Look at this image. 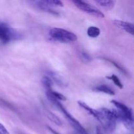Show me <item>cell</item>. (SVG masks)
Segmentation results:
<instances>
[{"instance_id":"obj_1","label":"cell","mask_w":134,"mask_h":134,"mask_svg":"<svg viewBox=\"0 0 134 134\" xmlns=\"http://www.w3.org/2000/svg\"><path fill=\"white\" fill-rule=\"evenodd\" d=\"M99 122L103 126V129L109 133H112L116 129V119L112 110L102 108L99 110Z\"/></svg>"},{"instance_id":"obj_2","label":"cell","mask_w":134,"mask_h":134,"mask_svg":"<svg viewBox=\"0 0 134 134\" xmlns=\"http://www.w3.org/2000/svg\"><path fill=\"white\" fill-rule=\"evenodd\" d=\"M47 98L49 99L50 102H52V103L55 105L63 113V114L64 115L65 117L68 120L69 122L70 123V124L71 125V126L77 131V132L79 134H88L87 132V131L85 130V128H84L82 126V124L77 120V119H75L68 111H67L66 109L63 106V105L60 103V102L57 101L56 99H54V98H51V96H47Z\"/></svg>"},{"instance_id":"obj_3","label":"cell","mask_w":134,"mask_h":134,"mask_svg":"<svg viewBox=\"0 0 134 134\" xmlns=\"http://www.w3.org/2000/svg\"><path fill=\"white\" fill-rule=\"evenodd\" d=\"M49 36L52 39L60 43H70L77 40V35L70 31L59 27H54L49 31Z\"/></svg>"},{"instance_id":"obj_4","label":"cell","mask_w":134,"mask_h":134,"mask_svg":"<svg viewBox=\"0 0 134 134\" xmlns=\"http://www.w3.org/2000/svg\"><path fill=\"white\" fill-rule=\"evenodd\" d=\"M22 35L7 24L0 22V41L3 43H8L12 41L20 39Z\"/></svg>"},{"instance_id":"obj_5","label":"cell","mask_w":134,"mask_h":134,"mask_svg":"<svg viewBox=\"0 0 134 134\" xmlns=\"http://www.w3.org/2000/svg\"><path fill=\"white\" fill-rule=\"evenodd\" d=\"M72 2L79 9L87 13V14L94 16L96 17H98V18H104L105 17L104 14L99 9L88 3L85 2L84 1H80V0H74Z\"/></svg>"},{"instance_id":"obj_6","label":"cell","mask_w":134,"mask_h":134,"mask_svg":"<svg viewBox=\"0 0 134 134\" xmlns=\"http://www.w3.org/2000/svg\"><path fill=\"white\" fill-rule=\"evenodd\" d=\"M111 102L115 106V107H116V109H118L119 111H120V112L122 113L123 114H124V115H125L129 119L133 120V113H132V109H130L129 107H127L125 104L121 103V102H118V101L112 100Z\"/></svg>"},{"instance_id":"obj_7","label":"cell","mask_w":134,"mask_h":134,"mask_svg":"<svg viewBox=\"0 0 134 134\" xmlns=\"http://www.w3.org/2000/svg\"><path fill=\"white\" fill-rule=\"evenodd\" d=\"M113 23L119 28L124 30L126 32L131 34L132 35H133L134 28L133 24L126 22V21L120 20H113Z\"/></svg>"},{"instance_id":"obj_8","label":"cell","mask_w":134,"mask_h":134,"mask_svg":"<svg viewBox=\"0 0 134 134\" xmlns=\"http://www.w3.org/2000/svg\"><path fill=\"white\" fill-rule=\"evenodd\" d=\"M47 73H48V77L51 79V80L56 82V85H58V86H61V87H67L68 86V82L66 81V79L59 74H58L57 73L48 71Z\"/></svg>"},{"instance_id":"obj_9","label":"cell","mask_w":134,"mask_h":134,"mask_svg":"<svg viewBox=\"0 0 134 134\" xmlns=\"http://www.w3.org/2000/svg\"><path fill=\"white\" fill-rule=\"evenodd\" d=\"M34 3L35 5V6H36L38 9L43 10V11L47 12V13L54 14V15H58L59 14L58 12L55 10L52 7H51L47 5L43 1H34Z\"/></svg>"},{"instance_id":"obj_10","label":"cell","mask_w":134,"mask_h":134,"mask_svg":"<svg viewBox=\"0 0 134 134\" xmlns=\"http://www.w3.org/2000/svg\"><path fill=\"white\" fill-rule=\"evenodd\" d=\"M78 105L81 107V108L84 109L86 112L88 113L91 116H94V117L98 121H99V110H96V109H92V107H90V106L88 105L86 103H85V102H82V101H78Z\"/></svg>"},{"instance_id":"obj_11","label":"cell","mask_w":134,"mask_h":134,"mask_svg":"<svg viewBox=\"0 0 134 134\" xmlns=\"http://www.w3.org/2000/svg\"><path fill=\"white\" fill-rule=\"evenodd\" d=\"M96 3L107 10H111L113 8H114L116 1H110V0H98V1H96Z\"/></svg>"},{"instance_id":"obj_12","label":"cell","mask_w":134,"mask_h":134,"mask_svg":"<svg viewBox=\"0 0 134 134\" xmlns=\"http://www.w3.org/2000/svg\"><path fill=\"white\" fill-rule=\"evenodd\" d=\"M45 115L51 122L54 123V124H56L58 126H62V122L60 120V118L58 117L55 114L51 111H48V110H46L45 111Z\"/></svg>"},{"instance_id":"obj_13","label":"cell","mask_w":134,"mask_h":134,"mask_svg":"<svg viewBox=\"0 0 134 134\" xmlns=\"http://www.w3.org/2000/svg\"><path fill=\"white\" fill-rule=\"evenodd\" d=\"M94 90L97 92H103L105 94H109V95L111 96H114L115 94V91H114L113 89H111V88L109 87V86H106V85H99V86H96L94 88Z\"/></svg>"},{"instance_id":"obj_14","label":"cell","mask_w":134,"mask_h":134,"mask_svg":"<svg viewBox=\"0 0 134 134\" xmlns=\"http://www.w3.org/2000/svg\"><path fill=\"white\" fill-rule=\"evenodd\" d=\"M46 94L47 95L49 96L52 97L54 99H56L57 101L60 102V101H65L66 100V98L64 96L63 94H60V93L58 92L54 91L53 90H48L46 91Z\"/></svg>"},{"instance_id":"obj_15","label":"cell","mask_w":134,"mask_h":134,"mask_svg":"<svg viewBox=\"0 0 134 134\" xmlns=\"http://www.w3.org/2000/svg\"><path fill=\"white\" fill-rule=\"evenodd\" d=\"M100 29L96 26H90L87 30V35L91 38H96L100 35Z\"/></svg>"},{"instance_id":"obj_16","label":"cell","mask_w":134,"mask_h":134,"mask_svg":"<svg viewBox=\"0 0 134 134\" xmlns=\"http://www.w3.org/2000/svg\"><path fill=\"white\" fill-rule=\"evenodd\" d=\"M101 59L105 60V61H107V62H108L111 63V64H113L114 66L116 67V69H118L119 71H121L123 74L128 75V72H127V71L126 70V69H124V68L122 66V65H120L119 63L116 62L114 61V60H111V59L108 58H105V57H102L101 58Z\"/></svg>"},{"instance_id":"obj_17","label":"cell","mask_w":134,"mask_h":134,"mask_svg":"<svg viewBox=\"0 0 134 134\" xmlns=\"http://www.w3.org/2000/svg\"><path fill=\"white\" fill-rule=\"evenodd\" d=\"M42 83H43V86L44 88L46 89L47 91L48 90H52V85H53V81L51 80L48 76H45L43 77V81H42Z\"/></svg>"},{"instance_id":"obj_18","label":"cell","mask_w":134,"mask_h":134,"mask_svg":"<svg viewBox=\"0 0 134 134\" xmlns=\"http://www.w3.org/2000/svg\"><path fill=\"white\" fill-rule=\"evenodd\" d=\"M107 77L108 79L111 80V81H112L113 82L115 83V85H116V86H118L119 88H120V89L123 88L122 83L121 81H120V80L119 79V78L116 75H112L107 76V77Z\"/></svg>"},{"instance_id":"obj_19","label":"cell","mask_w":134,"mask_h":134,"mask_svg":"<svg viewBox=\"0 0 134 134\" xmlns=\"http://www.w3.org/2000/svg\"><path fill=\"white\" fill-rule=\"evenodd\" d=\"M44 3L48 6L51 7H64L62 1L58 0H43Z\"/></svg>"},{"instance_id":"obj_20","label":"cell","mask_w":134,"mask_h":134,"mask_svg":"<svg viewBox=\"0 0 134 134\" xmlns=\"http://www.w3.org/2000/svg\"><path fill=\"white\" fill-rule=\"evenodd\" d=\"M80 57L81 58L82 61H84L85 62H90L92 60V57L90 56V54H88L87 53V52H81Z\"/></svg>"},{"instance_id":"obj_21","label":"cell","mask_w":134,"mask_h":134,"mask_svg":"<svg viewBox=\"0 0 134 134\" xmlns=\"http://www.w3.org/2000/svg\"><path fill=\"white\" fill-rule=\"evenodd\" d=\"M0 134H10L9 131L1 123H0Z\"/></svg>"},{"instance_id":"obj_22","label":"cell","mask_w":134,"mask_h":134,"mask_svg":"<svg viewBox=\"0 0 134 134\" xmlns=\"http://www.w3.org/2000/svg\"><path fill=\"white\" fill-rule=\"evenodd\" d=\"M47 128H48V130H49L50 132H51L52 134H60V133H58V132H56V130H54V129H52V128H51V127L47 126Z\"/></svg>"},{"instance_id":"obj_23","label":"cell","mask_w":134,"mask_h":134,"mask_svg":"<svg viewBox=\"0 0 134 134\" xmlns=\"http://www.w3.org/2000/svg\"><path fill=\"white\" fill-rule=\"evenodd\" d=\"M96 134H103L102 133V131H101V130L99 129L98 127H97L96 128Z\"/></svg>"}]
</instances>
